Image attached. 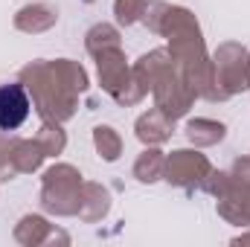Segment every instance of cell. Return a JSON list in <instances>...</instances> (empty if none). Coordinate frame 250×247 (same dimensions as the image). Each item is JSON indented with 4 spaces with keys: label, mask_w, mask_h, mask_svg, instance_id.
Here are the masks:
<instances>
[{
    "label": "cell",
    "mask_w": 250,
    "mask_h": 247,
    "mask_svg": "<svg viewBox=\"0 0 250 247\" xmlns=\"http://www.w3.org/2000/svg\"><path fill=\"white\" fill-rule=\"evenodd\" d=\"M29 96L21 84H0V131H18L29 117Z\"/></svg>",
    "instance_id": "obj_1"
}]
</instances>
